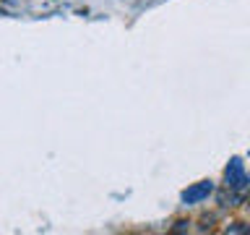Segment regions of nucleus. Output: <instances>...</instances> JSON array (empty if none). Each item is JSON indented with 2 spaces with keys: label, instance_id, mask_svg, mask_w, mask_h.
I'll return each mask as SVG.
<instances>
[{
  "label": "nucleus",
  "instance_id": "f257e3e1",
  "mask_svg": "<svg viewBox=\"0 0 250 235\" xmlns=\"http://www.w3.org/2000/svg\"><path fill=\"white\" fill-rule=\"evenodd\" d=\"M224 180H227V188L229 191H242V188L248 186V175H245V164H242L237 157L227 164V170H224Z\"/></svg>",
  "mask_w": 250,
  "mask_h": 235
},
{
  "label": "nucleus",
  "instance_id": "f03ea898",
  "mask_svg": "<svg viewBox=\"0 0 250 235\" xmlns=\"http://www.w3.org/2000/svg\"><path fill=\"white\" fill-rule=\"evenodd\" d=\"M211 193H214V183H211V180H201V183H193L190 188H185L183 201L185 204H198L203 199H208Z\"/></svg>",
  "mask_w": 250,
  "mask_h": 235
},
{
  "label": "nucleus",
  "instance_id": "7ed1b4c3",
  "mask_svg": "<svg viewBox=\"0 0 250 235\" xmlns=\"http://www.w3.org/2000/svg\"><path fill=\"white\" fill-rule=\"evenodd\" d=\"M227 233H250V225H245V222H232L229 227H227Z\"/></svg>",
  "mask_w": 250,
  "mask_h": 235
},
{
  "label": "nucleus",
  "instance_id": "20e7f679",
  "mask_svg": "<svg viewBox=\"0 0 250 235\" xmlns=\"http://www.w3.org/2000/svg\"><path fill=\"white\" fill-rule=\"evenodd\" d=\"M188 225H190V222H185V219H180V222L175 225V230H188Z\"/></svg>",
  "mask_w": 250,
  "mask_h": 235
},
{
  "label": "nucleus",
  "instance_id": "39448f33",
  "mask_svg": "<svg viewBox=\"0 0 250 235\" xmlns=\"http://www.w3.org/2000/svg\"><path fill=\"white\" fill-rule=\"evenodd\" d=\"M248 209H250V204H248Z\"/></svg>",
  "mask_w": 250,
  "mask_h": 235
}]
</instances>
